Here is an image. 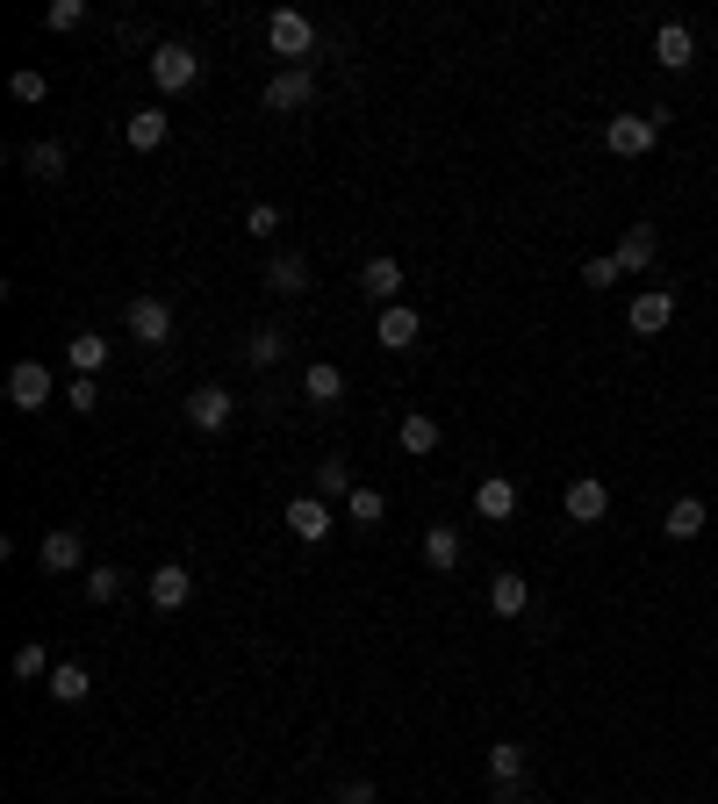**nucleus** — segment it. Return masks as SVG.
<instances>
[{
  "mask_svg": "<svg viewBox=\"0 0 718 804\" xmlns=\"http://www.w3.org/2000/svg\"><path fill=\"white\" fill-rule=\"evenodd\" d=\"M266 43H273V58H295V65H302V58L316 51V22L302 8H273L266 14Z\"/></svg>",
  "mask_w": 718,
  "mask_h": 804,
  "instance_id": "nucleus-1",
  "label": "nucleus"
},
{
  "mask_svg": "<svg viewBox=\"0 0 718 804\" xmlns=\"http://www.w3.org/2000/svg\"><path fill=\"white\" fill-rule=\"evenodd\" d=\"M151 80H159V94H188V86L202 80V58H194L188 43H159V51H151Z\"/></svg>",
  "mask_w": 718,
  "mask_h": 804,
  "instance_id": "nucleus-2",
  "label": "nucleus"
},
{
  "mask_svg": "<svg viewBox=\"0 0 718 804\" xmlns=\"http://www.w3.org/2000/svg\"><path fill=\"white\" fill-rule=\"evenodd\" d=\"M604 144L618 151V159H647V151L661 144V123H654V109H647V115H610Z\"/></svg>",
  "mask_w": 718,
  "mask_h": 804,
  "instance_id": "nucleus-3",
  "label": "nucleus"
},
{
  "mask_svg": "<svg viewBox=\"0 0 718 804\" xmlns=\"http://www.w3.org/2000/svg\"><path fill=\"white\" fill-rule=\"evenodd\" d=\"M122 324H130L136 345H165V338H173V309H165V295H136L130 309H122Z\"/></svg>",
  "mask_w": 718,
  "mask_h": 804,
  "instance_id": "nucleus-4",
  "label": "nucleus"
},
{
  "mask_svg": "<svg viewBox=\"0 0 718 804\" xmlns=\"http://www.w3.org/2000/svg\"><path fill=\"white\" fill-rule=\"evenodd\" d=\"M316 101V80H310V65H281L266 80V109L273 115H295V109H310Z\"/></svg>",
  "mask_w": 718,
  "mask_h": 804,
  "instance_id": "nucleus-5",
  "label": "nucleus"
},
{
  "mask_svg": "<svg viewBox=\"0 0 718 804\" xmlns=\"http://www.w3.org/2000/svg\"><path fill=\"white\" fill-rule=\"evenodd\" d=\"M51 367H43V359H14V374H8V403L14 409H29V417H37L43 403H51Z\"/></svg>",
  "mask_w": 718,
  "mask_h": 804,
  "instance_id": "nucleus-6",
  "label": "nucleus"
},
{
  "mask_svg": "<svg viewBox=\"0 0 718 804\" xmlns=\"http://www.w3.org/2000/svg\"><path fill=\"white\" fill-rule=\"evenodd\" d=\"M488 783H496V804H517V783H525V747L517 740L488 747Z\"/></svg>",
  "mask_w": 718,
  "mask_h": 804,
  "instance_id": "nucleus-7",
  "label": "nucleus"
},
{
  "mask_svg": "<svg viewBox=\"0 0 718 804\" xmlns=\"http://www.w3.org/2000/svg\"><path fill=\"white\" fill-rule=\"evenodd\" d=\"M417 330H424V316L409 309V302H388V309L374 316V338L388 345V353H409V345H417Z\"/></svg>",
  "mask_w": 718,
  "mask_h": 804,
  "instance_id": "nucleus-8",
  "label": "nucleus"
},
{
  "mask_svg": "<svg viewBox=\"0 0 718 804\" xmlns=\"http://www.w3.org/2000/svg\"><path fill=\"white\" fill-rule=\"evenodd\" d=\"M610 259H618V273H647L654 259H661V237H654V223H633V231L618 237V252H610Z\"/></svg>",
  "mask_w": 718,
  "mask_h": 804,
  "instance_id": "nucleus-9",
  "label": "nucleus"
},
{
  "mask_svg": "<svg viewBox=\"0 0 718 804\" xmlns=\"http://www.w3.org/2000/svg\"><path fill=\"white\" fill-rule=\"evenodd\" d=\"M87 560V546H80V532L72 525H58V532H43V546H37V568H51V574H72Z\"/></svg>",
  "mask_w": 718,
  "mask_h": 804,
  "instance_id": "nucleus-10",
  "label": "nucleus"
},
{
  "mask_svg": "<svg viewBox=\"0 0 718 804\" xmlns=\"http://www.w3.org/2000/svg\"><path fill=\"white\" fill-rule=\"evenodd\" d=\"M231 388H194V396H188V424H194V431H223V424H231Z\"/></svg>",
  "mask_w": 718,
  "mask_h": 804,
  "instance_id": "nucleus-11",
  "label": "nucleus"
},
{
  "mask_svg": "<svg viewBox=\"0 0 718 804\" xmlns=\"http://www.w3.org/2000/svg\"><path fill=\"white\" fill-rule=\"evenodd\" d=\"M287 532H295V539H331V503H324V496H295V503H287Z\"/></svg>",
  "mask_w": 718,
  "mask_h": 804,
  "instance_id": "nucleus-12",
  "label": "nucleus"
},
{
  "mask_svg": "<svg viewBox=\"0 0 718 804\" xmlns=\"http://www.w3.org/2000/svg\"><path fill=\"white\" fill-rule=\"evenodd\" d=\"M568 518H575V525H604V518H610V489H604L597 475H583V481L568 489Z\"/></svg>",
  "mask_w": 718,
  "mask_h": 804,
  "instance_id": "nucleus-13",
  "label": "nucleus"
},
{
  "mask_svg": "<svg viewBox=\"0 0 718 804\" xmlns=\"http://www.w3.org/2000/svg\"><path fill=\"white\" fill-rule=\"evenodd\" d=\"M668 324H676V295H668V287H647V295L633 302V330L654 338V330H668Z\"/></svg>",
  "mask_w": 718,
  "mask_h": 804,
  "instance_id": "nucleus-14",
  "label": "nucleus"
},
{
  "mask_svg": "<svg viewBox=\"0 0 718 804\" xmlns=\"http://www.w3.org/2000/svg\"><path fill=\"white\" fill-rule=\"evenodd\" d=\"M360 295L388 309V302L403 295V266H395V259H366V266H360Z\"/></svg>",
  "mask_w": 718,
  "mask_h": 804,
  "instance_id": "nucleus-15",
  "label": "nucleus"
},
{
  "mask_svg": "<svg viewBox=\"0 0 718 804\" xmlns=\"http://www.w3.org/2000/svg\"><path fill=\"white\" fill-rule=\"evenodd\" d=\"M188 597H194V574L188 568H159V574H151V611H188Z\"/></svg>",
  "mask_w": 718,
  "mask_h": 804,
  "instance_id": "nucleus-16",
  "label": "nucleus"
},
{
  "mask_svg": "<svg viewBox=\"0 0 718 804\" xmlns=\"http://www.w3.org/2000/svg\"><path fill=\"white\" fill-rule=\"evenodd\" d=\"M488 611L496 618H525L532 611V582L525 574H496V582H488Z\"/></svg>",
  "mask_w": 718,
  "mask_h": 804,
  "instance_id": "nucleus-17",
  "label": "nucleus"
},
{
  "mask_svg": "<svg viewBox=\"0 0 718 804\" xmlns=\"http://www.w3.org/2000/svg\"><path fill=\"white\" fill-rule=\"evenodd\" d=\"M654 58H661L668 72H682V65L697 58V37H690L682 22H661V29H654Z\"/></svg>",
  "mask_w": 718,
  "mask_h": 804,
  "instance_id": "nucleus-18",
  "label": "nucleus"
},
{
  "mask_svg": "<svg viewBox=\"0 0 718 804\" xmlns=\"http://www.w3.org/2000/svg\"><path fill=\"white\" fill-rule=\"evenodd\" d=\"M475 510H482V518H517V481H503V475H488L482 481V489H475Z\"/></svg>",
  "mask_w": 718,
  "mask_h": 804,
  "instance_id": "nucleus-19",
  "label": "nucleus"
},
{
  "mask_svg": "<svg viewBox=\"0 0 718 804\" xmlns=\"http://www.w3.org/2000/svg\"><path fill=\"white\" fill-rule=\"evenodd\" d=\"M165 130H173V115H159V109H136L130 123H122L130 151H159V144H165Z\"/></svg>",
  "mask_w": 718,
  "mask_h": 804,
  "instance_id": "nucleus-20",
  "label": "nucleus"
},
{
  "mask_svg": "<svg viewBox=\"0 0 718 804\" xmlns=\"http://www.w3.org/2000/svg\"><path fill=\"white\" fill-rule=\"evenodd\" d=\"M705 518H711V510L697 503V496H676V503H668V518H661V532L668 539H697V532H705Z\"/></svg>",
  "mask_w": 718,
  "mask_h": 804,
  "instance_id": "nucleus-21",
  "label": "nucleus"
},
{
  "mask_svg": "<svg viewBox=\"0 0 718 804\" xmlns=\"http://www.w3.org/2000/svg\"><path fill=\"white\" fill-rule=\"evenodd\" d=\"M87 690H94V675L80 661H58L51 669V704H87Z\"/></svg>",
  "mask_w": 718,
  "mask_h": 804,
  "instance_id": "nucleus-22",
  "label": "nucleus"
},
{
  "mask_svg": "<svg viewBox=\"0 0 718 804\" xmlns=\"http://www.w3.org/2000/svg\"><path fill=\"white\" fill-rule=\"evenodd\" d=\"M302 396H310V403H324V409H331V403H338V396H345V374H338V367H331V359H316V367H310V374H302Z\"/></svg>",
  "mask_w": 718,
  "mask_h": 804,
  "instance_id": "nucleus-23",
  "label": "nucleus"
},
{
  "mask_svg": "<svg viewBox=\"0 0 718 804\" xmlns=\"http://www.w3.org/2000/svg\"><path fill=\"white\" fill-rule=\"evenodd\" d=\"M65 359H72V374H101V367H109V345H101V330H80V338L65 345Z\"/></svg>",
  "mask_w": 718,
  "mask_h": 804,
  "instance_id": "nucleus-24",
  "label": "nucleus"
},
{
  "mask_svg": "<svg viewBox=\"0 0 718 804\" xmlns=\"http://www.w3.org/2000/svg\"><path fill=\"white\" fill-rule=\"evenodd\" d=\"M453 560H461V532H453V525H432V532H424V568L446 574Z\"/></svg>",
  "mask_w": 718,
  "mask_h": 804,
  "instance_id": "nucleus-25",
  "label": "nucleus"
},
{
  "mask_svg": "<svg viewBox=\"0 0 718 804\" xmlns=\"http://www.w3.org/2000/svg\"><path fill=\"white\" fill-rule=\"evenodd\" d=\"M266 287H273V295H302V287H310V266H302L295 252H281V259L266 266Z\"/></svg>",
  "mask_w": 718,
  "mask_h": 804,
  "instance_id": "nucleus-26",
  "label": "nucleus"
},
{
  "mask_svg": "<svg viewBox=\"0 0 718 804\" xmlns=\"http://www.w3.org/2000/svg\"><path fill=\"white\" fill-rule=\"evenodd\" d=\"M281 353H287V338H281V330H252V338H244V367H259V374H266V367H281Z\"/></svg>",
  "mask_w": 718,
  "mask_h": 804,
  "instance_id": "nucleus-27",
  "label": "nucleus"
},
{
  "mask_svg": "<svg viewBox=\"0 0 718 804\" xmlns=\"http://www.w3.org/2000/svg\"><path fill=\"white\" fill-rule=\"evenodd\" d=\"M29 173L51 187V180H65V144L58 136H43V144H29Z\"/></svg>",
  "mask_w": 718,
  "mask_h": 804,
  "instance_id": "nucleus-28",
  "label": "nucleus"
},
{
  "mask_svg": "<svg viewBox=\"0 0 718 804\" xmlns=\"http://www.w3.org/2000/svg\"><path fill=\"white\" fill-rule=\"evenodd\" d=\"M360 481H353V467L345 460H316V496H324V503H338V496H353Z\"/></svg>",
  "mask_w": 718,
  "mask_h": 804,
  "instance_id": "nucleus-29",
  "label": "nucleus"
},
{
  "mask_svg": "<svg viewBox=\"0 0 718 804\" xmlns=\"http://www.w3.org/2000/svg\"><path fill=\"white\" fill-rule=\"evenodd\" d=\"M438 446H446V431H438L432 417H403V452H417V460H424V452H438Z\"/></svg>",
  "mask_w": 718,
  "mask_h": 804,
  "instance_id": "nucleus-30",
  "label": "nucleus"
},
{
  "mask_svg": "<svg viewBox=\"0 0 718 804\" xmlns=\"http://www.w3.org/2000/svg\"><path fill=\"white\" fill-rule=\"evenodd\" d=\"M381 510H388V503H381V489H353V496H345V518L366 525V532L381 525Z\"/></svg>",
  "mask_w": 718,
  "mask_h": 804,
  "instance_id": "nucleus-31",
  "label": "nucleus"
},
{
  "mask_svg": "<svg viewBox=\"0 0 718 804\" xmlns=\"http://www.w3.org/2000/svg\"><path fill=\"white\" fill-rule=\"evenodd\" d=\"M115 589H122L115 568H87V603H115Z\"/></svg>",
  "mask_w": 718,
  "mask_h": 804,
  "instance_id": "nucleus-32",
  "label": "nucleus"
},
{
  "mask_svg": "<svg viewBox=\"0 0 718 804\" xmlns=\"http://www.w3.org/2000/svg\"><path fill=\"white\" fill-rule=\"evenodd\" d=\"M43 22H51V29H80L87 22V0H51V8H43Z\"/></svg>",
  "mask_w": 718,
  "mask_h": 804,
  "instance_id": "nucleus-33",
  "label": "nucleus"
},
{
  "mask_svg": "<svg viewBox=\"0 0 718 804\" xmlns=\"http://www.w3.org/2000/svg\"><path fill=\"white\" fill-rule=\"evenodd\" d=\"M244 231H252V237H273V231H281V208H273V202H259L252 216H244Z\"/></svg>",
  "mask_w": 718,
  "mask_h": 804,
  "instance_id": "nucleus-34",
  "label": "nucleus"
},
{
  "mask_svg": "<svg viewBox=\"0 0 718 804\" xmlns=\"http://www.w3.org/2000/svg\"><path fill=\"white\" fill-rule=\"evenodd\" d=\"M14 675H22V682H37V675H43V647H37V640L14 647Z\"/></svg>",
  "mask_w": 718,
  "mask_h": 804,
  "instance_id": "nucleus-35",
  "label": "nucleus"
},
{
  "mask_svg": "<svg viewBox=\"0 0 718 804\" xmlns=\"http://www.w3.org/2000/svg\"><path fill=\"white\" fill-rule=\"evenodd\" d=\"M65 403H72V409H101V396H94V374H72Z\"/></svg>",
  "mask_w": 718,
  "mask_h": 804,
  "instance_id": "nucleus-36",
  "label": "nucleus"
},
{
  "mask_svg": "<svg viewBox=\"0 0 718 804\" xmlns=\"http://www.w3.org/2000/svg\"><path fill=\"white\" fill-rule=\"evenodd\" d=\"M14 101H43V72H37V65L14 72Z\"/></svg>",
  "mask_w": 718,
  "mask_h": 804,
  "instance_id": "nucleus-37",
  "label": "nucleus"
},
{
  "mask_svg": "<svg viewBox=\"0 0 718 804\" xmlns=\"http://www.w3.org/2000/svg\"><path fill=\"white\" fill-rule=\"evenodd\" d=\"M583 281H589V287H618V259H589Z\"/></svg>",
  "mask_w": 718,
  "mask_h": 804,
  "instance_id": "nucleus-38",
  "label": "nucleus"
},
{
  "mask_svg": "<svg viewBox=\"0 0 718 804\" xmlns=\"http://www.w3.org/2000/svg\"><path fill=\"white\" fill-rule=\"evenodd\" d=\"M331 804H374V783H366V776H353V783H338V797H331Z\"/></svg>",
  "mask_w": 718,
  "mask_h": 804,
  "instance_id": "nucleus-39",
  "label": "nucleus"
}]
</instances>
